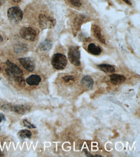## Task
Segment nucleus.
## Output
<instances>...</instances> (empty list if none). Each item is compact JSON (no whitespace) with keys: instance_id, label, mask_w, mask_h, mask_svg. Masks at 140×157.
Returning <instances> with one entry per match:
<instances>
[{"instance_id":"f257e3e1","label":"nucleus","mask_w":140,"mask_h":157,"mask_svg":"<svg viewBox=\"0 0 140 157\" xmlns=\"http://www.w3.org/2000/svg\"><path fill=\"white\" fill-rule=\"evenodd\" d=\"M6 67L5 71L10 77L13 78L20 86L23 87L25 86L23 71L20 69L16 64L10 61H6Z\"/></svg>"},{"instance_id":"f03ea898","label":"nucleus","mask_w":140,"mask_h":157,"mask_svg":"<svg viewBox=\"0 0 140 157\" xmlns=\"http://www.w3.org/2000/svg\"><path fill=\"white\" fill-rule=\"evenodd\" d=\"M52 67L58 70H63L67 64V59L65 55L57 53L52 56L51 59Z\"/></svg>"},{"instance_id":"7ed1b4c3","label":"nucleus","mask_w":140,"mask_h":157,"mask_svg":"<svg viewBox=\"0 0 140 157\" xmlns=\"http://www.w3.org/2000/svg\"><path fill=\"white\" fill-rule=\"evenodd\" d=\"M2 109L5 111H10L19 115H24L30 112V107L27 105L19 104V105H12L8 104L2 106Z\"/></svg>"},{"instance_id":"20e7f679","label":"nucleus","mask_w":140,"mask_h":157,"mask_svg":"<svg viewBox=\"0 0 140 157\" xmlns=\"http://www.w3.org/2000/svg\"><path fill=\"white\" fill-rule=\"evenodd\" d=\"M23 12L18 6H13L7 11V16L10 21L12 23H18L23 19Z\"/></svg>"},{"instance_id":"39448f33","label":"nucleus","mask_w":140,"mask_h":157,"mask_svg":"<svg viewBox=\"0 0 140 157\" xmlns=\"http://www.w3.org/2000/svg\"><path fill=\"white\" fill-rule=\"evenodd\" d=\"M69 59L70 62L74 66L78 67L81 64L80 62V57H81V53H80L79 48L76 46H71L69 49Z\"/></svg>"},{"instance_id":"423d86ee","label":"nucleus","mask_w":140,"mask_h":157,"mask_svg":"<svg viewBox=\"0 0 140 157\" xmlns=\"http://www.w3.org/2000/svg\"><path fill=\"white\" fill-rule=\"evenodd\" d=\"M39 24L42 30L50 29L56 25V21L52 17L45 14H40L39 16Z\"/></svg>"},{"instance_id":"0eeeda50","label":"nucleus","mask_w":140,"mask_h":157,"mask_svg":"<svg viewBox=\"0 0 140 157\" xmlns=\"http://www.w3.org/2000/svg\"><path fill=\"white\" fill-rule=\"evenodd\" d=\"M20 35L26 41H34L36 37V30L31 27H23L20 30Z\"/></svg>"},{"instance_id":"6e6552de","label":"nucleus","mask_w":140,"mask_h":157,"mask_svg":"<svg viewBox=\"0 0 140 157\" xmlns=\"http://www.w3.org/2000/svg\"><path fill=\"white\" fill-rule=\"evenodd\" d=\"M86 17L83 15H78L76 16L74 19V21L72 23V31H73V34L74 36H76L78 32L81 29V26L85 21Z\"/></svg>"},{"instance_id":"1a4fd4ad","label":"nucleus","mask_w":140,"mask_h":157,"mask_svg":"<svg viewBox=\"0 0 140 157\" xmlns=\"http://www.w3.org/2000/svg\"><path fill=\"white\" fill-rule=\"evenodd\" d=\"M19 61L23 68L29 71H34L35 68V63L34 60L30 57H23L19 58Z\"/></svg>"},{"instance_id":"9d476101","label":"nucleus","mask_w":140,"mask_h":157,"mask_svg":"<svg viewBox=\"0 0 140 157\" xmlns=\"http://www.w3.org/2000/svg\"><path fill=\"white\" fill-rule=\"evenodd\" d=\"M92 30L93 32V34H94V37L98 39V40H99L100 42L103 44H105V39L103 36L102 35L101 28L97 25H93L92 27Z\"/></svg>"},{"instance_id":"9b49d317","label":"nucleus","mask_w":140,"mask_h":157,"mask_svg":"<svg viewBox=\"0 0 140 157\" xmlns=\"http://www.w3.org/2000/svg\"><path fill=\"white\" fill-rule=\"evenodd\" d=\"M42 81V78L38 75H32L26 78V82L30 86H36Z\"/></svg>"},{"instance_id":"f8f14e48","label":"nucleus","mask_w":140,"mask_h":157,"mask_svg":"<svg viewBox=\"0 0 140 157\" xmlns=\"http://www.w3.org/2000/svg\"><path fill=\"white\" fill-rule=\"evenodd\" d=\"M110 82L114 84H119L126 81V77L119 74H112L110 76Z\"/></svg>"},{"instance_id":"ddd939ff","label":"nucleus","mask_w":140,"mask_h":157,"mask_svg":"<svg viewBox=\"0 0 140 157\" xmlns=\"http://www.w3.org/2000/svg\"><path fill=\"white\" fill-rule=\"evenodd\" d=\"M98 68L103 72L107 74H112L115 71L114 67L108 64H101L98 65Z\"/></svg>"},{"instance_id":"4468645a","label":"nucleus","mask_w":140,"mask_h":157,"mask_svg":"<svg viewBox=\"0 0 140 157\" xmlns=\"http://www.w3.org/2000/svg\"><path fill=\"white\" fill-rule=\"evenodd\" d=\"M81 82H82V84L83 87H85L86 88H88V89L92 88L93 85H94V81H93L92 78L88 75H86V76L83 77L82 79Z\"/></svg>"},{"instance_id":"2eb2a0df","label":"nucleus","mask_w":140,"mask_h":157,"mask_svg":"<svg viewBox=\"0 0 140 157\" xmlns=\"http://www.w3.org/2000/svg\"><path fill=\"white\" fill-rule=\"evenodd\" d=\"M88 52L92 55L95 56H99L100 54L102 53V49L99 46L94 44V43H90L88 46Z\"/></svg>"},{"instance_id":"dca6fc26","label":"nucleus","mask_w":140,"mask_h":157,"mask_svg":"<svg viewBox=\"0 0 140 157\" xmlns=\"http://www.w3.org/2000/svg\"><path fill=\"white\" fill-rule=\"evenodd\" d=\"M52 42L50 40H49V39H45V41L40 43V44L39 45V50L42 52L49 51L52 48Z\"/></svg>"},{"instance_id":"f3484780","label":"nucleus","mask_w":140,"mask_h":157,"mask_svg":"<svg viewBox=\"0 0 140 157\" xmlns=\"http://www.w3.org/2000/svg\"><path fill=\"white\" fill-rule=\"evenodd\" d=\"M18 136L20 139H30L32 136V133L29 130L23 129L20 130L18 133Z\"/></svg>"},{"instance_id":"a211bd4d","label":"nucleus","mask_w":140,"mask_h":157,"mask_svg":"<svg viewBox=\"0 0 140 157\" xmlns=\"http://www.w3.org/2000/svg\"><path fill=\"white\" fill-rule=\"evenodd\" d=\"M23 125L25 127L27 128H29V129H34V128H36V126H34V124H32V123H31L29 120H27V119H24V120L23 121Z\"/></svg>"},{"instance_id":"6ab92c4d","label":"nucleus","mask_w":140,"mask_h":157,"mask_svg":"<svg viewBox=\"0 0 140 157\" xmlns=\"http://www.w3.org/2000/svg\"><path fill=\"white\" fill-rule=\"evenodd\" d=\"M63 79L66 82H70V81H74L76 80V78L73 75H66V76H65L63 77Z\"/></svg>"},{"instance_id":"aec40b11","label":"nucleus","mask_w":140,"mask_h":157,"mask_svg":"<svg viewBox=\"0 0 140 157\" xmlns=\"http://www.w3.org/2000/svg\"><path fill=\"white\" fill-rule=\"evenodd\" d=\"M70 3L74 6H76V7H79L82 5V2L80 0H69Z\"/></svg>"},{"instance_id":"412c9836","label":"nucleus","mask_w":140,"mask_h":157,"mask_svg":"<svg viewBox=\"0 0 140 157\" xmlns=\"http://www.w3.org/2000/svg\"><path fill=\"white\" fill-rule=\"evenodd\" d=\"M5 120V117L3 113H0V123Z\"/></svg>"},{"instance_id":"4be33fe9","label":"nucleus","mask_w":140,"mask_h":157,"mask_svg":"<svg viewBox=\"0 0 140 157\" xmlns=\"http://www.w3.org/2000/svg\"><path fill=\"white\" fill-rule=\"evenodd\" d=\"M123 1L124 2H125L126 4H128L129 5H131V3H130V2L129 1V0H123Z\"/></svg>"},{"instance_id":"5701e85b","label":"nucleus","mask_w":140,"mask_h":157,"mask_svg":"<svg viewBox=\"0 0 140 157\" xmlns=\"http://www.w3.org/2000/svg\"><path fill=\"white\" fill-rule=\"evenodd\" d=\"M6 2V0H0V6L3 5Z\"/></svg>"},{"instance_id":"b1692460","label":"nucleus","mask_w":140,"mask_h":157,"mask_svg":"<svg viewBox=\"0 0 140 157\" xmlns=\"http://www.w3.org/2000/svg\"><path fill=\"white\" fill-rule=\"evenodd\" d=\"M10 1H12V2H14V3H18L21 2L22 0H10Z\"/></svg>"},{"instance_id":"393cba45","label":"nucleus","mask_w":140,"mask_h":157,"mask_svg":"<svg viewBox=\"0 0 140 157\" xmlns=\"http://www.w3.org/2000/svg\"><path fill=\"white\" fill-rule=\"evenodd\" d=\"M3 37H2V36L0 35V43H2V42H3Z\"/></svg>"},{"instance_id":"a878e982","label":"nucleus","mask_w":140,"mask_h":157,"mask_svg":"<svg viewBox=\"0 0 140 157\" xmlns=\"http://www.w3.org/2000/svg\"><path fill=\"white\" fill-rule=\"evenodd\" d=\"M3 156V154L1 148H0V156Z\"/></svg>"},{"instance_id":"bb28decb","label":"nucleus","mask_w":140,"mask_h":157,"mask_svg":"<svg viewBox=\"0 0 140 157\" xmlns=\"http://www.w3.org/2000/svg\"><path fill=\"white\" fill-rule=\"evenodd\" d=\"M0 71H1V68H0Z\"/></svg>"}]
</instances>
